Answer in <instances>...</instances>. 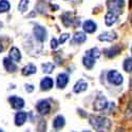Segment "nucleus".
I'll return each instance as SVG.
<instances>
[{"label": "nucleus", "instance_id": "nucleus-1", "mask_svg": "<svg viewBox=\"0 0 132 132\" xmlns=\"http://www.w3.org/2000/svg\"><path fill=\"white\" fill-rule=\"evenodd\" d=\"M90 124L98 132H107L111 127V122L107 117L98 116V115H92L90 117Z\"/></svg>", "mask_w": 132, "mask_h": 132}, {"label": "nucleus", "instance_id": "nucleus-2", "mask_svg": "<svg viewBox=\"0 0 132 132\" xmlns=\"http://www.w3.org/2000/svg\"><path fill=\"white\" fill-rule=\"evenodd\" d=\"M108 9L110 12H113L117 15L122 13V9L125 4L124 0H108Z\"/></svg>", "mask_w": 132, "mask_h": 132}, {"label": "nucleus", "instance_id": "nucleus-3", "mask_svg": "<svg viewBox=\"0 0 132 132\" xmlns=\"http://www.w3.org/2000/svg\"><path fill=\"white\" fill-rule=\"evenodd\" d=\"M107 78L109 80L110 84H112V85H115V86H119V85H122L123 82V75L118 73L117 71L115 70H111V71H109L108 72V75H107Z\"/></svg>", "mask_w": 132, "mask_h": 132}, {"label": "nucleus", "instance_id": "nucleus-4", "mask_svg": "<svg viewBox=\"0 0 132 132\" xmlns=\"http://www.w3.org/2000/svg\"><path fill=\"white\" fill-rule=\"evenodd\" d=\"M33 33H34V36L38 41H45L47 39V31L46 29L41 27V26H35L34 30H33Z\"/></svg>", "mask_w": 132, "mask_h": 132}, {"label": "nucleus", "instance_id": "nucleus-5", "mask_svg": "<svg viewBox=\"0 0 132 132\" xmlns=\"http://www.w3.org/2000/svg\"><path fill=\"white\" fill-rule=\"evenodd\" d=\"M108 106V102H107V98L103 95H100L97 96V98L95 100L94 102V109L96 110V111H102V110L106 109Z\"/></svg>", "mask_w": 132, "mask_h": 132}, {"label": "nucleus", "instance_id": "nucleus-6", "mask_svg": "<svg viewBox=\"0 0 132 132\" xmlns=\"http://www.w3.org/2000/svg\"><path fill=\"white\" fill-rule=\"evenodd\" d=\"M36 109H37V111L40 113V114H48L50 112V109H51V106L49 104L48 101H45V100H42V101H39L36 105Z\"/></svg>", "mask_w": 132, "mask_h": 132}, {"label": "nucleus", "instance_id": "nucleus-7", "mask_svg": "<svg viewBox=\"0 0 132 132\" xmlns=\"http://www.w3.org/2000/svg\"><path fill=\"white\" fill-rule=\"evenodd\" d=\"M9 102L11 103L14 109H21L24 107V101L18 96H11L9 98Z\"/></svg>", "mask_w": 132, "mask_h": 132}, {"label": "nucleus", "instance_id": "nucleus-8", "mask_svg": "<svg viewBox=\"0 0 132 132\" xmlns=\"http://www.w3.org/2000/svg\"><path fill=\"white\" fill-rule=\"evenodd\" d=\"M3 65H4V68L7 72H11V73H14L16 72L17 70V65L14 63V61L11 59L10 57H5L3 58Z\"/></svg>", "mask_w": 132, "mask_h": 132}, {"label": "nucleus", "instance_id": "nucleus-9", "mask_svg": "<svg viewBox=\"0 0 132 132\" xmlns=\"http://www.w3.org/2000/svg\"><path fill=\"white\" fill-rule=\"evenodd\" d=\"M116 38H117V35H116V33L113 32V31L105 32V33H103V34H101L100 36H98V39H100L101 41H112Z\"/></svg>", "mask_w": 132, "mask_h": 132}, {"label": "nucleus", "instance_id": "nucleus-10", "mask_svg": "<svg viewBox=\"0 0 132 132\" xmlns=\"http://www.w3.org/2000/svg\"><path fill=\"white\" fill-rule=\"evenodd\" d=\"M118 16H119V15H117V14H115V13H113V12H110V11H108V13H107L106 16H105V22H106V24L109 26V27L112 26V24H114V23L116 22Z\"/></svg>", "mask_w": 132, "mask_h": 132}, {"label": "nucleus", "instance_id": "nucleus-11", "mask_svg": "<svg viewBox=\"0 0 132 132\" xmlns=\"http://www.w3.org/2000/svg\"><path fill=\"white\" fill-rule=\"evenodd\" d=\"M69 81V76L67 73H60L57 76V87L58 88H64Z\"/></svg>", "mask_w": 132, "mask_h": 132}, {"label": "nucleus", "instance_id": "nucleus-12", "mask_svg": "<svg viewBox=\"0 0 132 132\" xmlns=\"http://www.w3.org/2000/svg\"><path fill=\"white\" fill-rule=\"evenodd\" d=\"M82 29L87 33H93L96 31V23L92 20H86L82 24Z\"/></svg>", "mask_w": 132, "mask_h": 132}, {"label": "nucleus", "instance_id": "nucleus-13", "mask_svg": "<svg viewBox=\"0 0 132 132\" xmlns=\"http://www.w3.org/2000/svg\"><path fill=\"white\" fill-rule=\"evenodd\" d=\"M27 116H28V114L26 112H22V111L17 112L16 115H15V124H16V126H22L26 123V120H27Z\"/></svg>", "mask_w": 132, "mask_h": 132}, {"label": "nucleus", "instance_id": "nucleus-14", "mask_svg": "<svg viewBox=\"0 0 132 132\" xmlns=\"http://www.w3.org/2000/svg\"><path fill=\"white\" fill-rule=\"evenodd\" d=\"M54 85V81L51 77H45L41 81H40V87H41V90H45V91H48L50 90L51 88L53 87Z\"/></svg>", "mask_w": 132, "mask_h": 132}, {"label": "nucleus", "instance_id": "nucleus-15", "mask_svg": "<svg viewBox=\"0 0 132 132\" xmlns=\"http://www.w3.org/2000/svg\"><path fill=\"white\" fill-rule=\"evenodd\" d=\"M9 57L13 61H20L21 59V53L17 48H12L9 52Z\"/></svg>", "mask_w": 132, "mask_h": 132}, {"label": "nucleus", "instance_id": "nucleus-16", "mask_svg": "<svg viewBox=\"0 0 132 132\" xmlns=\"http://www.w3.org/2000/svg\"><path fill=\"white\" fill-rule=\"evenodd\" d=\"M88 88V84L84 79H79L74 86V92L75 93H80L82 91H86Z\"/></svg>", "mask_w": 132, "mask_h": 132}, {"label": "nucleus", "instance_id": "nucleus-17", "mask_svg": "<svg viewBox=\"0 0 132 132\" xmlns=\"http://www.w3.org/2000/svg\"><path fill=\"white\" fill-rule=\"evenodd\" d=\"M64 117L62 115H57L53 120V127L56 130H59L64 126Z\"/></svg>", "mask_w": 132, "mask_h": 132}, {"label": "nucleus", "instance_id": "nucleus-18", "mask_svg": "<svg viewBox=\"0 0 132 132\" xmlns=\"http://www.w3.org/2000/svg\"><path fill=\"white\" fill-rule=\"evenodd\" d=\"M119 52H120V48H119L118 46H113V47H111V48L105 50V54L107 55L108 57H110V58L116 56V55H117Z\"/></svg>", "mask_w": 132, "mask_h": 132}, {"label": "nucleus", "instance_id": "nucleus-19", "mask_svg": "<svg viewBox=\"0 0 132 132\" xmlns=\"http://www.w3.org/2000/svg\"><path fill=\"white\" fill-rule=\"evenodd\" d=\"M36 71H37V69H36L35 65L32 64V63H29L28 65H26V67L22 69V74L26 75V76H29L31 74L36 73Z\"/></svg>", "mask_w": 132, "mask_h": 132}, {"label": "nucleus", "instance_id": "nucleus-20", "mask_svg": "<svg viewBox=\"0 0 132 132\" xmlns=\"http://www.w3.org/2000/svg\"><path fill=\"white\" fill-rule=\"evenodd\" d=\"M82 62H84V65L87 69L91 70L93 68V65L95 64V59L92 58V57H89V56H86V55H85V57L82 59Z\"/></svg>", "mask_w": 132, "mask_h": 132}, {"label": "nucleus", "instance_id": "nucleus-21", "mask_svg": "<svg viewBox=\"0 0 132 132\" xmlns=\"http://www.w3.org/2000/svg\"><path fill=\"white\" fill-rule=\"evenodd\" d=\"M100 55H101V52H100V50H98L97 48H92V49L88 50V51L86 52V56L92 57V58H94V59H96V58L100 57Z\"/></svg>", "mask_w": 132, "mask_h": 132}, {"label": "nucleus", "instance_id": "nucleus-22", "mask_svg": "<svg viewBox=\"0 0 132 132\" xmlns=\"http://www.w3.org/2000/svg\"><path fill=\"white\" fill-rule=\"evenodd\" d=\"M86 39H87V36L82 32H78V33H76V34L74 35V41L76 43H82V42L86 41Z\"/></svg>", "mask_w": 132, "mask_h": 132}, {"label": "nucleus", "instance_id": "nucleus-23", "mask_svg": "<svg viewBox=\"0 0 132 132\" xmlns=\"http://www.w3.org/2000/svg\"><path fill=\"white\" fill-rule=\"evenodd\" d=\"M11 4L7 0H0V13H5L10 10Z\"/></svg>", "mask_w": 132, "mask_h": 132}, {"label": "nucleus", "instance_id": "nucleus-24", "mask_svg": "<svg viewBox=\"0 0 132 132\" xmlns=\"http://www.w3.org/2000/svg\"><path fill=\"white\" fill-rule=\"evenodd\" d=\"M54 68H55V65L51 62H46V63L42 64V71H43V73H47V74L52 73Z\"/></svg>", "mask_w": 132, "mask_h": 132}, {"label": "nucleus", "instance_id": "nucleus-25", "mask_svg": "<svg viewBox=\"0 0 132 132\" xmlns=\"http://www.w3.org/2000/svg\"><path fill=\"white\" fill-rule=\"evenodd\" d=\"M28 6H29V0H20L18 4V10L21 13H24L28 10Z\"/></svg>", "mask_w": 132, "mask_h": 132}, {"label": "nucleus", "instance_id": "nucleus-26", "mask_svg": "<svg viewBox=\"0 0 132 132\" xmlns=\"http://www.w3.org/2000/svg\"><path fill=\"white\" fill-rule=\"evenodd\" d=\"M124 70L126 72H132V58H127L124 61Z\"/></svg>", "mask_w": 132, "mask_h": 132}, {"label": "nucleus", "instance_id": "nucleus-27", "mask_svg": "<svg viewBox=\"0 0 132 132\" xmlns=\"http://www.w3.org/2000/svg\"><path fill=\"white\" fill-rule=\"evenodd\" d=\"M126 115L127 117H132V102L128 105L127 110H126Z\"/></svg>", "mask_w": 132, "mask_h": 132}, {"label": "nucleus", "instance_id": "nucleus-28", "mask_svg": "<svg viewBox=\"0 0 132 132\" xmlns=\"http://www.w3.org/2000/svg\"><path fill=\"white\" fill-rule=\"evenodd\" d=\"M70 38V35L69 34H62L61 36H60V38H59V40H58V42L59 43H63L67 39H69Z\"/></svg>", "mask_w": 132, "mask_h": 132}, {"label": "nucleus", "instance_id": "nucleus-29", "mask_svg": "<svg viewBox=\"0 0 132 132\" xmlns=\"http://www.w3.org/2000/svg\"><path fill=\"white\" fill-rule=\"evenodd\" d=\"M46 131V123L45 122H40L38 126V132H45Z\"/></svg>", "mask_w": 132, "mask_h": 132}, {"label": "nucleus", "instance_id": "nucleus-30", "mask_svg": "<svg viewBox=\"0 0 132 132\" xmlns=\"http://www.w3.org/2000/svg\"><path fill=\"white\" fill-rule=\"evenodd\" d=\"M58 41L55 39V38H53L52 40H51V48L52 49H57V47H58Z\"/></svg>", "mask_w": 132, "mask_h": 132}, {"label": "nucleus", "instance_id": "nucleus-31", "mask_svg": "<svg viewBox=\"0 0 132 132\" xmlns=\"http://www.w3.org/2000/svg\"><path fill=\"white\" fill-rule=\"evenodd\" d=\"M26 90L28 92H33V90H34V86L33 85H26Z\"/></svg>", "mask_w": 132, "mask_h": 132}, {"label": "nucleus", "instance_id": "nucleus-32", "mask_svg": "<svg viewBox=\"0 0 132 132\" xmlns=\"http://www.w3.org/2000/svg\"><path fill=\"white\" fill-rule=\"evenodd\" d=\"M2 50H3V48H2V45H1V43H0V53L2 52Z\"/></svg>", "mask_w": 132, "mask_h": 132}, {"label": "nucleus", "instance_id": "nucleus-33", "mask_svg": "<svg viewBox=\"0 0 132 132\" xmlns=\"http://www.w3.org/2000/svg\"><path fill=\"white\" fill-rule=\"evenodd\" d=\"M1 27H2V22H1V21H0V29H1Z\"/></svg>", "mask_w": 132, "mask_h": 132}, {"label": "nucleus", "instance_id": "nucleus-34", "mask_svg": "<svg viewBox=\"0 0 132 132\" xmlns=\"http://www.w3.org/2000/svg\"><path fill=\"white\" fill-rule=\"evenodd\" d=\"M131 23H132V15H131Z\"/></svg>", "mask_w": 132, "mask_h": 132}, {"label": "nucleus", "instance_id": "nucleus-35", "mask_svg": "<svg viewBox=\"0 0 132 132\" xmlns=\"http://www.w3.org/2000/svg\"><path fill=\"white\" fill-rule=\"evenodd\" d=\"M0 132H3V131H2V130H1V129H0Z\"/></svg>", "mask_w": 132, "mask_h": 132}, {"label": "nucleus", "instance_id": "nucleus-36", "mask_svg": "<svg viewBox=\"0 0 132 132\" xmlns=\"http://www.w3.org/2000/svg\"><path fill=\"white\" fill-rule=\"evenodd\" d=\"M84 132H90V131H84Z\"/></svg>", "mask_w": 132, "mask_h": 132}, {"label": "nucleus", "instance_id": "nucleus-37", "mask_svg": "<svg viewBox=\"0 0 132 132\" xmlns=\"http://www.w3.org/2000/svg\"><path fill=\"white\" fill-rule=\"evenodd\" d=\"M131 53H132V48H131Z\"/></svg>", "mask_w": 132, "mask_h": 132}]
</instances>
